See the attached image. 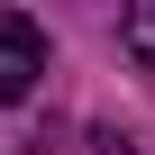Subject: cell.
I'll return each mask as SVG.
<instances>
[{"mask_svg": "<svg viewBox=\"0 0 155 155\" xmlns=\"http://www.w3.org/2000/svg\"><path fill=\"white\" fill-rule=\"evenodd\" d=\"M37 73H46V28L18 18V9H0V101H28Z\"/></svg>", "mask_w": 155, "mask_h": 155, "instance_id": "6da1fadb", "label": "cell"}, {"mask_svg": "<svg viewBox=\"0 0 155 155\" xmlns=\"http://www.w3.org/2000/svg\"><path fill=\"white\" fill-rule=\"evenodd\" d=\"M119 37H128V55H137V64L155 73V0H137V9L119 18Z\"/></svg>", "mask_w": 155, "mask_h": 155, "instance_id": "7a4b0ae2", "label": "cell"}, {"mask_svg": "<svg viewBox=\"0 0 155 155\" xmlns=\"http://www.w3.org/2000/svg\"><path fill=\"white\" fill-rule=\"evenodd\" d=\"M91 155H137V146H128L119 128H101V137H91Z\"/></svg>", "mask_w": 155, "mask_h": 155, "instance_id": "3957f363", "label": "cell"}]
</instances>
